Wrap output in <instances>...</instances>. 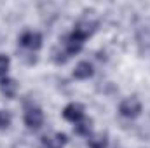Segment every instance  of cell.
Returning <instances> with one entry per match:
<instances>
[{
  "label": "cell",
  "mask_w": 150,
  "mask_h": 148,
  "mask_svg": "<svg viewBox=\"0 0 150 148\" xmlns=\"http://www.w3.org/2000/svg\"><path fill=\"white\" fill-rule=\"evenodd\" d=\"M0 91H2L4 96L14 98L16 92H18V82H16L14 78H7V77H5V78L0 80Z\"/></svg>",
  "instance_id": "cell-8"
},
{
  "label": "cell",
  "mask_w": 150,
  "mask_h": 148,
  "mask_svg": "<svg viewBox=\"0 0 150 148\" xmlns=\"http://www.w3.org/2000/svg\"><path fill=\"white\" fill-rule=\"evenodd\" d=\"M63 117L72 122V124H77L80 122L82 118H86V113H84V106L80 103H70L63 108Z\"/></svg>",
  "instance_id": "cell-5"
},
{
  "label": "cell",
  "mask_w": 150,
  "mask_h": 148,
  "mask_svg": "<svg viewBox=\"0 0 150 148\" xmlns=\"http://www.w3.org/2000/svg\"><path fill=\"white\" fill-rule=\"evenodd\" d=\"M91 120L89 118H82L80 122H77L75 124V132L79 134V136H89L91 134Z\"/></svg>",
  "instance_id": "cell-10"
},
{
  "label": "cell",
  "mask_w": 150,
  "mask_h": 148,
  "mask_svg": "<svg viewBox=\"0 0 150 148\" xmlns=\"http://www.w3.org/2000/svg\"><path fill=\"white\" fill-rule=\"evenodd\" d=\"M9 124H11V115H9L7 111H2V110H0V129L9 127Z\"/></svg>",
  "instance_id": "cell-12"
},
{
  "label": "cell",
  "mask_w": 150,
  "mask_h": 148,
  "mask_svg": "<svg viewBox=\"0 0 150 148\" xmlns=\"http://www.w3.org/2000/svg\"><path fill=\"white\" fill-rule=\"evenodd\" d=\"M142 103L136 99V98H127L124 99L120 105H119V113L126 118H136L140 113H142Z\"/></svg>",
  "instance_id": "cell-2"
},
{
  "label": "cell",
  "mask_w": 150,
  "mask_h": 148,
  "mask_svg": "<svg viewBox=\"0 0 150 148\" xmlns=\"http://www.w3.org/2000/svg\"><path fill=\"white\" fill-rule=\"evenodd\" d=\"M25 124L32 131L40 129L42 124H44V113H42V110L37 108V106H28L26 111H25Z\"/></svg>",
  "instance_id": "cell-3"
},
{
  "label": "cell",
  "mask_w": 150,
  "mask_h": 148,
  "mask_svg": "<svg viewBox=\"0 0 150 148\" xmlns=\"http://www.w3.org/2000/svg\"><path fill=\"white\" fill-rule=\"evenodd\" d=\"M9 66H11V59H9V56H5V54H0V80L7 77Z\"/></svg>",
  "instance_id": "cell-11"
},
{
  "label": "cell",
  "mask_w": 150,
  "mask_h": 148,
  "mask_svg": "<svg viewBox=\"0 0 150 148\" xmlns=\"http://www.w3.org/2000/svg\"><path fill=\"white\" fill-rule=\"evenodd\" d=\"M108 140L107 134H89L87 136V147L89 148H107Z\"/></svg>",
  "instance_id": "cell-9"
},
{
  "label": "cell",
  "mask_w": 150,
  "mask_h": 148,
  "mask_svg": "<svg viewBox=\"0 0 150 148\" xmlns=\"http://www.w3.org/2000/svg\"><path fill=\"white\" fill-rule=\"evenodd\" d=\"M68 138L63 132H56L51 136H44L42 138V148H63L67 145Z\"/></svg>",
  "instance_id": "cell-6"
},
{
  "label": "cell",
  "mask_w": 150,
  "mask_h": 148,
  "mask_svg": "<svg viewBox=\"0 0 150 148\" xmlns=\"http://www.w3.org/2000/svg\"><path fill=\"white\" fill-rule=\"evenodd\" d=\"M96 30V23L89 21V19H82L74 26V32L70 35L63 38V42L59 44L58 49L52 51V59L56 63H65L68 61L72 56H75L77 52L82 51L84 42L91 37Z\"/></svg>",
  "instance_id": "cell-1"
},
{
  "label": "cell",
  "mask_w": 150,
  "mask_h": 148,
  "mask_svg": "<svg viewBox=\"0 0 150 148\" xmlns=\"http://www.w3.org/2000/svg\"><path fill=\"white\" fill-rule=\"evenodd\" d=\"M19 45L28 51H38L42 47V35L38 32H25L19 37Z\"/></svg>",
  "instance_id": "cell-4"
},
{
  "label": "cell",
  "mask_w": 150,
  "mask_h": 148,
  "mask_svg": "<svg viewBox=\"0 0 150 148\" xmlns=\"http://www.w3.org/2000/svg\"><path fill=\"white\" fill-rule=\"evenodd\" d=\"M93 73H94V70H93V65L89 61H80L74 70V77L79 80H87L93 77Z\"/></svg>",
  "instance_id": "cell-7"
}]
</instances>
